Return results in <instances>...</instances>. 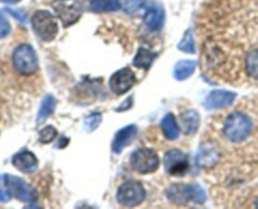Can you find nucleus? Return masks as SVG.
<instances>
[{
	"instance_id": "b1692460",
	"label": "nucleus",
	"mask_w": 258,
	"mask_h": 209,
	"mask_svg": "<svg viewBox=\"0 0 258 209\" xmlns=\"http://www.w3.org/2000/svg\"><path fill=\"white\" fill-rule=\"evenodd\" d=\"M117 2L121 9L128 14H134L145 5L144 0H117Z\"/></svg>"
},
{
	"instance_id": "423d86ee",
	"label": "nucleus",
	"mask_w": 258,
	"mask_h": 209,
	"mask_svg": "<svg viewBox=\"0 0 258 209\" xmlns=\"http://www.w3.org/2000/svg\"><path fill=\"white\" fill-rule=\"evenodd\" d=\"M50 5L57 18L66 28L76 24L82 17L83 8L78 0H54Z\"/></svg>"
},
{
	"instance_id": "9d476101",
	"label": "nucleus",
	"mask_w": 258,
	"mask_h": 209,
	"mask_svg": "<svg viewBox=\"0 0 258 209\" xmlns=\"http://www.w3.org/2000/svg\"><path fill=\"white\" fill-rule=\"evenodd\" d=\"M135 83V73L131 71L130 67H123L121 69L116 71L110 77V81H108L111 91L116 95H123V93L128 92Z\"/></svg>"
},
{
	"instance_id": "aec40b11",
	"label": "nucleus",
	"mask_w": 258,
	"mask_h": 209,
	"mask_svg": "<svg viewBox=\"0 0 258 209\" xmlns=\"http://www.w3.org/2000/svg\"><path fill=\"white\" fill-rule=\"evenodd\" d=\"M55 106H57V100L53 95H47L42 100L39 106V110H38L37 115V123H43L55 110Z\"/></svg>"
},
{
	"instance_id": "bb28decb",
	"label": "nucleus",
	"mask_w": 258,
	"mask_h": 209,
	"mask_svg": "<svg viewBox=\"0 0 258 209\" xmlns=\"http://www.w3.org/2000/svg\"><path fill=\"white\" fill-rule=\"evenodd\" d=\"M12 32V27H10L9 20L4 15V13L0 12V39H4Z\"/></svg>"
},
{
	"instance_id": "0eeeda50",
	"label": "nucleus",
	"mask_w": 258,
	"mask_h": 209,
	"mask_svg": "<svg viewBox=\"0 0 258 209\" xmlns=\"http://www.w3.org/2000/svg\"><path fill=\"white\" fill-rule=\"evenodd\" d=\"M4 184L8 193L14 196V198H17L18 200L25 201V203H33L38 199V194L35 189L19 176L5 174Z\"/></svg>"
},
{
	"instance_id": "c85d7f7f",
	"label": "nucleus",
	"mask_w": 258,
	"mask_h": 209,
	"mask_svg": "<svg viewBox=\"0 0 258 209\" xmlns=\"http://www.w3.org/2000/svg\"><path fill=\"white\" fill-rule=\"evenodd\" d=\"M131 106H133V97L127 98V100H126L125 102H122V105L118 106V107H116L115 110L116 111H126V110H128V108H130Z\"/></svg>"
},
{
	"instance_id": "2f4dec72",
	"label": "nucleus",
	"mask_w": 258,
	"mask_h": 209,
	"mask_svg": "<svg viewBox=\"0 0 258 209\" xmlns=\"http://www.w3.org/2000/svg\"><path fill=\"white\" fill-rule=\"evenodd\" d=\"M256 206L258 208V198H257V200H256Z\"/></svg>"
},
{
	"instance_id": "dca6fc26",
	"label": "nucleus",
	"mask_w": 258,
	"mask_h": 209,
	"mask_svg": "<svg viewBox=\"0 0 258 209\" xmlns=\"http://www.w3.org/2000/svg\"><path fill=\"white\" fill-rule=\"evenodd\" d=\"M219 161V153L214 146L203 145L197 155V164L202 168H212Z\"/></svg>"
},
{
	"instance_id": "7c9ffc66",
	"label": "nucleus",
	"mask_w": 258,
	"mask_h": 209,
	"mask_svg": "<svg viewBox=\"0 0 258 209\" xmlns=\"http://www.w3.org/2000/svg\"><path fill=\"white\" fill-rule=\"evenodd\" d=\"M2 3H5V4H15V3H19L20 0H0Z\"/></svg>"
},
{
	"instance_id": "20e7f679",
	"label": "nucleus",
	"mask_w": 258,
	"mask_h": 209,
	"mask_svg": "<svg viewBox=\"0 0 258 209\" xmlns=\"http://www.w3.org/2000/svg\"><path fill=\"white\" fill-rule=\"evenodd\" d=\"M13 65L23 76L34 75L39 68V60L34 48L28 43L19 44L13 52Z\"/></svg>"
},
{
	"instance_id": "a211bd4d",
	"label": "nucleus",
	"mask_w": 258,
	"mask_h": 209,
	"mask_svg": "<svg viewBox=\"0 0 258 209\" xmlns=\"http://www.w3.org/2000/svg\"><path fill=\"white\" fill-rule=\"evenodd\" d=\"M197 62L190 59L179 60L173 69V76L176 81H185L196 72Z\"/></svg>"
},
{
	"instance_id": "ddd939ff",
	"label": "nucleus",
	"mask_w": 258,
	"mask_h": 209,
	"mask_svg": "<svg viewBox=\"0 0 258 209\" xmlns=\"http://www.w3.org/2000/svg\"><path fill=\"white\" fill-rule=\"evenodd\" d=\"M138 132L139 128L136 125H127L125 126V127L121 128V130H118L112 140V146H111L113 153H122L123 149H126L128 145H131V143L135 140L136 136H138Z\"/></svg>"
},
{
	"instance_id": "412c9836",
	"label": "nucleus",
	"mask_w": 258,
	"mask_h": 209,
	"mask_svg": "<svg viewBox=\"0 0 258 209\" xmlns=\"http://www.w3.org/2000/svg\"><path fill=\"white\" fill-rule=\"evenodd\" d=\"M156 57H158V53L151 52V50L146 49V48H140L138 53H136L133 63L135 67L140 68V69H149L154 60L156 59Z\"/></svg>"
},
{
	"instance_id": "c756f323",
	"label": "nucleus",
	"mask_w": 258,
	"mask_h": 209,
	"mask_svg": "<svg viewBox=\"0 0 258 209\" xmlns=\"http://www.w3.org/2000/svg\"><path fill=\"white\" fill-rule=\"evenodd\" d=\"M8 200H9V193H5V191H3L2 189H0V201L7 203Z\"/></svg>"
},
{
	"instance_id": "9b49d317",
	"label": "nucleus",
	"mask_w": 258,
	"mask_h": 209,
	"mask_svg": "<svg viewBox=\"0 0 258 209\" xmlns=\"http://www.w3.org/2000/svg\"><path fill=\"white\" fill-rule=\"evenodd\" d=\"M165 22V12L160 3L150 2L145 5L144 12V23L150 30L158 32L163 28Z\"/></svg>"
},
{
	"instance_id": "6ab92c4d",
	"label": "nucleus",
	"mask_w": 258,
	"mask_h": 209,
	"mask_svg": "<svg viewBox=\"0 0 258 209\" xmlns=\"http://www.w3.org/2000/svg\"><path fill=\"white\" fill-rule=\"evenodd\" d=\"M86 4L93 13H111L120 9L117 0H86Z\"/></svg>"
},
{
	"instance_id": "f3484780",
	"label": "nucleus",
	"mask_w": 258,
	"mask_h": 209,
	"mask_svg": "<svg viewBox=\"0 0 258 209\" xmlns=\"http://www.w3.org/2000/svg\"><path fill=\"white\" fill-rule=\"evenodd\" d=\"M160 127L168 140H176L180 135V126L173 113H166L160 121Z\"/></svg>"
},
{
	"instance_id": "f257e3e1",
	"label": "nucleus",
	"mask_w": 258,
	"mask_h": 209,
	"mask_svg": "<svg viewBox=\"0 0 258 209\" xmlns=\"http://www.w3.org/2000/svg\"><path fill=\"white\" fill-rule=\"evenodd\" d=\"M253 131V122L244 112H232L227 116L223 125V133L227 140L233 144L244 143Z\"/></svg>"
},
{
	"instance_id": "6e6552de",
	"label": "nucleus",
	"mask_w": 258,
	"mask_h": 209,
	"mask_svg": "<svg viewBox=\"0 0 258 209\" xmlns=\"http://www.w3.org/2000/svg\"><path fill=\"white\" fill-rule=\"evenodd\" d=\"M146 190L139 181H125L117 189L116 199L122 206H138L144 201Z\"/></svg>"
},
{
	"instance_id": "cd10ccee",
	"label": "nucleus",
	"mask_w": 258,
	"mask_h": 209,
	"mask_svg": "<svg viewBox=\"0 0 258 209\" xmlns=\"http://www.w3.org/2000/svg\"><path fill=\"white\" fill-rule=\"evenodd\" d=\"M5 12L9 13L12 17H14L15 19L19 20L20 23H27V13L23 12V10L13 9V8H7V9H5Z\"/></svg>"
},
{
	"instance_id": "393cba45",
	"label": "nucleus",
	"mask_w": 258,
	"mask_h": 209,
	"mask_svg": "<svg viewBox=\"0 0 258 209\" xmlns=\"http://www.w3.org/2000/svg\"><path fill=\"white\" fill-rule=\"evenodd\" d=\"M101 121H102V115H101V113H90V115L86 116L85 118V130L87 131V132H93V131L100 126Z\"/></svg>"
},
{
	"instance_id": "39448f33",
	"label": "nucleus",
	"mask_w": 258,
	"mask_h": 209,
	"mask_svg": "<svg viewBox=\"0 0 258 209\" xmlns=\"http://www.w3.org/2000/svg\"><path fill=\"white\" fill-rule=\"evenodd\" d=\"M130 165L135 171L146 175L158 170L160 166V159L153 149L139 148L131 154Z\"/></svg>"
},
{
	"instance_id": "5701e85b",
	"label": "nucleus",
	"mask_w": 258,
	"mask_h": 209,
	"mask_svg": "<svg viewBox=\"0 0 258 209\" xmlns=\"http://www.w3.org/2000/svg\"><path fill=\"white\" fill-rule=\"evenodd\" d=\"M178 49L184 53H190V54H194V53H196V43H194V37L191 29L186 30L184 37L181 38V40L179 42Z\"/></svg>"
},
{
	"instance_id": "7ed1b4c3",
	"label": "nucleus",
	"mask_w": 258,
	"mask_h": 209,
	"mask_svg": "<svg viewBox=\"0 0 258 209\" xmlns=\"http://www.w3.org/2000/svg\"><path fill=\"white\" fill-rule=\"evenodd\" d=\"M33 32L43 42H52L59 33V27L54 15L48 10H37L30 19Z\"/></svg>"
},
{
	"instance_id": "f8f14e48",
	"label": "nucleus",
	"mask_w": 258,
	"mask_h": 209,
	"mask_svg": "<svg viewBox=\"0 0 258 209\" xmlns=\"http://www.w3.org/2000/svg\"><path fill=\"white\" fill-rule=\"evenodd\" d=\"M237 97V93L224 90H214L204 100V107L209 111L231 106Z\"/></svg>"
},
{
	"instance_id": "2eb2a0df",
	"label": "nucleus",
	"mask_w": 258,
	"mask_h": 209,
	"mask_svg": "<svg viewBox=\"0 0 258 209\" xmlns=\"http://www.w3.org/2000/svg\"><path fill=\"white\" fill-rule=\"evenodd\" d=\"M179 125L185 135H193L201 125V115L194 110L184 111L179 116Z\"/></svg>"
},
{
	"instance_id": "a878e982",
	"label": "nucleus",
	"mask_w": 258,
	"mask_h": 209,
	"mask_svg": "<svg viewBox=\"0 0 258 209\" xmlns=\"http://www.w3.org/2000/svg\"><path fill=\"white\" fill-rule=\"evenodd\" d=\"M57 133L58 131L55 127H53V126H45V127H43L39 131V141L42 144L52 143L55 138V136H57Z\"/></svg>"
},
{
	"instance_id": "f03ea898",
	"label": "nucleus",
	"mask_w": 258,
	"mask_h": 209,
	"mask_svg": "<svg viewBox=\"0 0 258 209\" xmlns=\"http://www.w3.org/2000/svg\"><path fill=\"white\" fill-rule=\"evenodd\" d=\"M166 198L176 205H185L189 203L203 204L207 200V193L198 184L175 183L165 190Z\"/></svg>"
},
{
	"instance_id": "4be33fe9",
	"label": "nucleus",
	"mask_w": 258,
	"mask_h": 209,
	"mask_svg": "<svg viewBox=\"0 0 258 209\" xmlns=\"http://www.w3.org/2000/svg\"><path fill=\"white\" fill-rule=\"evenodd\" d=\"M246 72L249 77L258 81V49L252 50L246 57Z\"/></svg>"
},
{
	"instance_id": "1a4fd4ad",
	"label": "nucleus",
	"mask_w": 258,
	"mask_h": 209,
	"mask_svg": "<svg viewBox=\"0 0 258 209\" xmlns=\"http://www.w3.org/2000/svg\"><path fill=\"white\" fill-rule=\"evenodd\" d=\"M164 168L169 175L183 176L189 170L188 156L178 149H171L164 155Z\"/></svg>"
},
{
	"instance_id": "4468645a",
	"label": "nucleus",
	"mask_w": 258,
	"mask_h": 209,
	"mask_svg": "<svg viewBox=\"0 0 258 209\" xmlns=\"http://www.w3.org/2000/svg\"><path fill=\"white\" fill-rule=\"evenodd\" d=\"M12 163L14 168L22 171L24 174H32L38 169V159L32 151L23 150L15 154L12 159Z\"/></svg>"
}]
</instances>
